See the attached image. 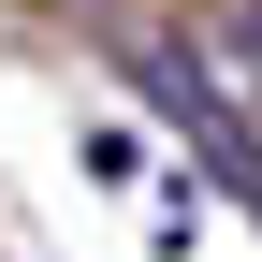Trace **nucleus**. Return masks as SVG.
<instances>
[{"mask_svg":"<svg viewBox=\"0 0 262 262\" xmlns=\"http://www.w3.org/2000/svg\"><path fill=\"white\" fill-rule=\"evenodd\" d=\"M131 88H146V102H160V117H175L189 146H204L219 175H233L248 204H262V131H248V117H233V102L204 88V58H189V44H131Z\"/></svg>","mask_w":262,"mask_h":262,"instance_id":"1","label":"nucleus"}]
</instances>
